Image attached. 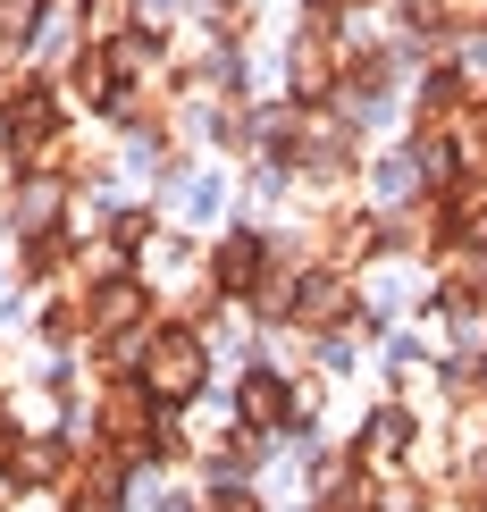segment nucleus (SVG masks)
Returning <instances> with one entry per match:
<instances>
[{
    "mask_svg": "<svg viewBox=\"0 0 487 512\" xmlns=\"http://www.w3.org/2000/svg\"><path fill=\"white\" fill-rule=\"evenodd\" d=\"M143 378H152V395H160V403H185V395L202 387V345H194V336H168V345H152Z\"/></svg>",
    "mask_w": 487,
    "mask_h": 512,
    "instance_id": "f257e3e1",
    "label": "nucleus"
},
{
    "mask_svg": "<svg viewBox=\"0 0 487 512\" xmlns=\"http://www.w3.org/2000/svg\"><path fill=\"white\" fill-rule=\"evenodd\" d=\"M244 412H252V420H286V395H278V378H252V387H244Z\"/></svg>",
    "mask_w": 487,
    "mask_h": 512,
    "instance_id": "f03ea898",
    "label": "nucleus"
}]
</instances>
